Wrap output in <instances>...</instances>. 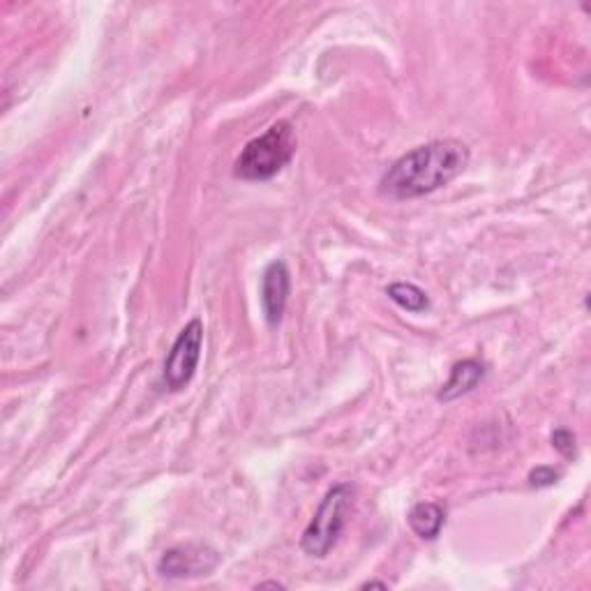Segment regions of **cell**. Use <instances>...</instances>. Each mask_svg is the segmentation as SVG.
<instances>
[{
    "mask_svg": "<svg viewBox=\"0 0 591 591\" xmlns=\"http://www.w3.org/2000/svg\"><path fill=\"white\" fill-rule=\"evenodd\" d=\"M469 164V148L458 139H437L395 160L381 176V192L391 199H418L437 192Z\"/></svg>",
    "mask_w": 591,
    "mask_h": 591,
    "instance_id": "6da1fadb",
    "label": "cell"
},
{
    "mask_svg": "<svg viewBox=\"0 0 591 591\" xmlns=\"http://www.w3.org/2000/svg\"><path fill=\"white\" fill-rule=\"evenodd\" d=\"M298 139L296 130L289 121H278L275 125L252 139L236 157L234 176L243 181H271L291 162L296 153Z\"/></svg>",
    "mask_w": 591,
    "mask_h": 591,
    "instance_id": "7a4b0ae2",
    "label": "cell"
},
{
    "mask_svg": "<svg viewBox=\"0 0 591 591\" xmlns=\"http://www.w3.org/2000/svg\"><path fill=\"white\" fill-rule=\"evenodd\" d=\"M354 501V488L349 483H338L326 492L321 504L305 527L301 548L308 557L324 559L328 552L335 548L338 538L342 536L344 525H347V515Z\"/></svg>",
    "mask_w": 591,
    "mask_h": 591,
    "instance_id": "3957f363",
    "label": "cell"
},
{
    "mask_svg": "<svg viewBox=\"0 0 591 591\" xmlns=\"http://www.w3.org/2000/svg\"><path fill=\"white\" fill-rule=\"evenodd\" d=\"M201 344H204V324H201V319H192L178 333L167 354V361H164L162 379L169 391H183L190 384L201 358Z\"/></svg>",
    "mask_w": 591,
    "mask_h": 591,
    "instance_id": "277c9868",
    "label": "cell"
},
{
    "mask_svg": "<svg viewBox=\"0 0 591 591\" xmlns=\"http://www.w3.org/2000/svg\"><path fill=\"white\" fill-rule=\"evenodd\" d=\"M218 564L220 555L211 545L185 543L164 552L162 559L157 561V573L169 580L201 578V575H211Z\"/></svg>",
    "mask_w": 591,
    "mask_h": 591,
    "instance_id": "5b68a950",
    "label": "cell"
},
{
    "mask_svg": "<svg viewBox=\"0 0 591 591\" xmlns=\"http://www.w3.org/2000/svg\"><path fill=\"white\" fill-rule=\"evenodd\" d=\"M291 280L289 268L284 261H271L261 275V308H264L266 321L271 326L280 324L284 308H287Z\"/></svg>",
    "mask_w": 591,
    "mask_h": 591,
    "instance_id": "8992f818",
    "label": "cell"
},
{
    "mask_svg": "<svg viewBox=\"0 0 591 591\" xmlns=\"http://www.w3.org/2000/svg\"><path fill=\"white\" fill-rule=\"evenodd\" d=\"M485 377V365L476 358H467V361H460L453 365L451 377L439 391V400L441 402H453L474 391V388L481 384Z\"/></svg>",
    "mask_w": 591,
    "mask_h": 591,
    "instance_id": "52a82bcc",
    "label": "cell"
},
{
    "mask_svg": "<svg viewBox=\"0 0 591 591\" xmlns=\"http://www.w3.org/2000/svg\"><path fill=\"white\" fill-rule=\"evenodd\" d=\"M409 527L423 541H435L446 525V511L432 501H421L409 511Z\"/></svg>",
    "mask_w": 591,
    "mask_h": 591,
    "instance_id": "ba28073f",
    "label": "cell"
},
{
    "mask_svg": "<svg viewBox=\"0 0 591 591\" xmlns=\"http://www.w3.org/2000/svg\"><path fill=\"white\" fill-rule=\"evenodd\" d=\"M386 294L391 301L398 305V308L421 314L425 310H430V298L421 287H416L414 282H395L386 289Z\"/></svg>",
    "mask_w": 591,
    "mask_h": 591,
    "instance_id": "9c48e42d",
    "label": "cell"
},
{
    "mask_svg": "<svg viewBox=\"0 0 591 591\" xmlns=\"http://www.w3.org/2000/svg\"><path fill=\"white\" fill-rule=\"evenodd\" d=\"M552 446H555V451L564 455L566 460L575 458V435L571 430L559 428V430L552 432Z\"/></svg>",
    "mask_w": 591,
    "mask_h": 591,
    "instance_id": "30bf717a",
    "label": "cell"
},
{
    "mask_svg": "<svg viewBox=\"0 0 591 591\" xmlns=\"http://www.w3.org/2000/svg\"><path fill=\"white\" fill-rule=\"evenodd\" d=\"M559 469L555 467H536L529 471V483L534 485V488H550V485H555L559 481Z\"/></svg>",
    "mask_w": 591,
    "mask_h": 591,
    "instance_id": "8fae6325",
    "label": "cell"
},
{
    "mask_svg": "<svg viewBox=\"0 0 591 591\" xmlns=\"http://www.w3.org/2000/svg\"><path fill=\"white\" fill-rule=\"evenodd\" d=\"M374 587H379V589H388L386 582H377V580H370V582H365V585H363V589H374Z\"/></svg>",
    "mask_w": 591,
    "mask_h": 591,
    "instance_id": "7c38bea8",
    "label": "cell"
},
{
    "mask_svg": "<svg viewBox=\"0 0 591 591\" xmlns=\"http://www.w3.org/2000/svg\"><path fill=\"white\" fill-rule=\"evenodd\" d=\"M264 587H275V589H284V585H282V582H275V580H271V582H261V585H259V589H264Z\"/></svg>",
    "mask_w": 591,
    "mask_h": 591,
    "instance_id": "4fadbf2b",
    "label": "cell"
}]
</instances>
